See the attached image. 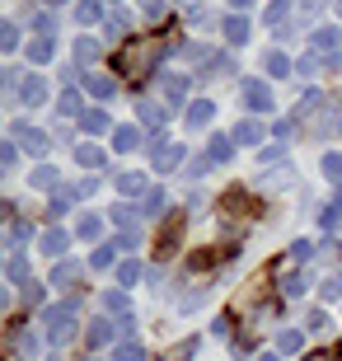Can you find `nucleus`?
<instances>
[{
  "mask_svg": "<svg viewBox=\"0 0 342 361\" xmlns=\"http://www.w3.org/2000/svg\"><path fill=\"white\" fill-rule=\"evenodd\" d=\"M42 324H47V343H56V348H66L71 338H75V310L71 305H56L42 314Z\"/></svg>",
  "mask_w": 342,
  "mask_h": 361,
  "instance_id": "nucleus-1",
  "label": "nucleus"
},
{
  "mask_svg": "<svg viewBox=\"0 0 342 361\" xmlns=\"http://www.w3.org/2000/svg\"><path fill=\"white\" fill-rule=\"evenodd\" d=\"M10 141H14V146H24V150H33V155L47 150V136H42L33 122H10Z\"/></svg>",
  "mask_w": 342,
  "mask_h": 361,
  "instance_id": "nucleus-2",
  "label": "nucleus"
},
{
  "mask_svg": "<svg viewBox=\"0 0 342 361\" xmlns=\"http://www.w3.org/2000/svg\"><path fill=\"white\" fill-rule=\"evenodd\" d=\"M178 160H183V146H169L164 136H155V146H150V164H155V169H178Z\"/></svg>",
  "mask_w": 342,
  "mask_h": 361,
  "instance_id": "nucleus-3",
  "label": "nucleus"
},
{
  "mask_svg": "<svg viewBox=\"0 0 342 361\" xmlns=\"http://www.w3.org/2000/svg\"><path fill=\"white\" fill-rule=\"evenodd\" d=\"M47 90H52V85L42 80V75H24V80H19V99H24L28 108H42V104H47Z\"/></svg>",
  "mask_w": 342,
  "mask_h": 361,
  "instance_id": "nucleus-4",
  "label": "nucleus"
},
{
  "mask_svg": "<svg viewBox=\"0 0 342 361\" xmlns=\"http://www.w3.org/2000/svg\"><path fill=\"white\" fill-rule=\"evenodd\" d=\"M221 33H225V42H230V47H244V42H249V19H244V14H225V19H221Z\"/></svg>",
  "mask_w": 342,
  "mask_h": 361,
  "instance_id": "nucleus-5",
  "label": "nucleus"
},
{
  "mask_svg": "<svg viewBox=\"0 0 342 361\" xmlns=\"http://www.w3.org/2000/svg\"><path fill=\"white\" fill-rule=\"evenodd\" d=\"M244 104L253 108V113H258V108H272V90H267V80H244Z\"/></svg>",
  "mask_w": 342,
  "mask_h": 361,
  "instance_id": "nucleus-6",
  "label": "nucleus"
},
{
  "mask_svg": "<svg viewBox=\"0 0 342 361\" xmlns=\"http://www.w3.org/2000/svg\"><path fill=\"white\" fill-rule=\"evenodd\" d=\"M183 118H188V127H207V122L216 118V104H211V99H193V104L183 108Z\"/></svg>",
  "mask_w": 342,
  "mask_h": 361,
  "instance_id": "nucleus-7",
  "label": "nucleus"
},
{
  "mask_svg": "<svg viewBox=\"0 0 342 361\" xmlns=\"http://www.w3.org/2000/svg\"><path fill=\"white\" fill-rule=\"evenodd\" d=\"M258 141H263V122L258 118H249V122L235 127V146H258Z\"/></svg>",
  "mask_w": 342,
  "mask_h": 361,
  "instance_id": "nucleus-8",
  "label": "nucleus"
},
{
  "mask_svg": "<svg viewBox=\"0 0 342 361\" xmlns=\"http://www.w3.org/2000/svg\"><path fill=\"white\" fill-rule=\"evenodd\" d=\"M66 244H71V240H66V230H56V226H52V230H42V254L61 258V254H66Z\"/></svg>",
  "mask_w": 342,
  "mask_h": 361,
  "instance_id": "nucleus-9",
  "label": "nucleus"
},
{
  "mask_svg": "<svg viewBox=\"0 0 342 361\" xmlns=\"http://www.w3.org/2000/svg\"><path fill=\"white\" fill-rule=\"evenodd\" d=\"M85 85H90L94 99H113V94H118V85L108 80V75H99V71H90V75H85Z\"/></svg>",
  "mask_w": 342,
  "mask_h": 361,
  "instance_id": "nucleus-10",
  "label": "nucleus"
},
{
  "mask_svg": "<svg viewBox=\"0 0 342 361\" xmlns=\"http://www.w3.org/2000/svg\"><path fill=\"white\" fill-rule=\"evenodd\" d=\"M230 155H235V141H230V136H211L207 160H211V164H221V160H230Z\"/></svg>",
  "mask_w": 342,
  "mask_h": 361,
  "instance_id": "nucleus-11",
  "label": "nucleus"
},
{
  "mask_svg": "<svg viewBox=\"0 0 342 361\" xmlns=\"http://www.w3.org/2000/svg\"><path fill=\"white\" fill-rule=\"evenodd\" d=\"M99 230H104V221H99V216H90V212L75 216V235H80V240H99Z\"/></svg>",
  "mask_w": 342,
  "mask_h": 361,
  "instance_id": "nucleus-12",
  "label": "nucleus"
},
{
  "mask_svg": "<svg viewBox=\"0 0 342 361\" xmlns=\"http://www.w3.org/2000/svg\"><path fill=\"white\" fill-rule=\"evenodd\" d=\"M300 348H305L300 329H281V334H276V352H300Z\"/></svg>",
  "mask_w": 342,
  "mask_h": 361,
  "instance_id": "nucleus-13",
  "label": "nucleus"
},
{
  "mask_svg": "<svg viewBox=\"0 0 342 361\" xmlns=\"http://www.w3.org/2000/svg\"><path fill=\"white\" fill-rule=\"evenodd\" d=\"M159 85H164V94H169L173 104H183V99H188V75H164Z\"/></svg>",
  "mask_w": 342,
  "mask_h": 361,
  "instance_id": "nucleus-14",
  "label": "nucleus"
},
{
  "mask_svg": "<svg viewBox=\"0 0 342 361\" xmlns=\"http://www.w3.org/2000/svg\"><path fill=\"white\" fill-rule=\"evenodd\" d=\"M80 272H85V268H80V263H56L52 281H56V286H75V281H80Z\"/></svg>",
  "mask_w": 342,
  "mask_h": 361,
  "instance_id": "nucleus-15",
  "label": "nucleus"
},
{
  "mask_svg": "<svg viewBox=\"0 0 342 361\" xmlns=\"http://www.w3.org/2000/svg\"><path fill=\"white\" fill-rule=\"evenodd\" d=\"M75 61H80V66H94V61H99V42H94V38H80L75 42Z\"/></svg>",
  "mask_w": 342,
  "mask_h": 361,
  "instance_id": "nucleus-16",
  "label": "nucleus"
},
{
  "mask_svg": "<svg viewBox=\"0 0 342 361\" xmlns=\"http://www.w3.org/2000/svg\"><path fill=\"white\" fill-rule=\"evenodd\" d=\"M14 348L24 352V357H38V352H42V338H38V334H33V329H24V334L14 338Z\"/></svg>",
  "mask_w": 342,
  "mask_h": 361,
  "instance_id": "nucleus-17",
  "label": "nucleus"
},
{
  "mask_svg": "<svg viewBox=\"0 0 342 361\" xmlns=\"http://www.w3.org/2000/svg\"><path fill=\"white\" fill-rule=\"evenodd\" d=\"M136 118H141V122H150V127H159V122H164V108H159V104H150V99H141V104H136Z\"/></svg>",
  "mask_w": 342,
  "mask_h": 361,
  "instance_id": "nucleus-18",
  "label": "nucleus"
},
{
  "mask_svg": "<svg viewBox=\"0 0 342 361\" xmlns=\"http://www.w3.org/2000/svg\"><path fill=\"white\" fill-rule=\"evenodd\" d=\"M75 164H85V169H99V164H104V150H99V146H75Z\"/></svg>",
  "mask_w": 342,
  "mask_h": 361,
  "instance_id": "nucleus-19",
  "label": "nucleus"
},
{
  "mask_svg": "<svg viewBox=\"0 0 342 361\" xmlns=\"http://www.w3.org/2000/svg\"><path fill=\"white\" fill-rule=\"evenodd\" d=\"M113 263H118V249H113V244H99V249H94V258H90V268H113Z\"/></svg>",
  "mask_w": 342,
  "mask_h": 361,
  "instance_id": "nucleus-20",
  "label": "nucleus"
},
{
  "mask_svg": "<svg viewBox=\"0 0 342 361\" xmlns=\"http://www.w3.org/2000/svg\"><path fill=\"white\" fill-rule=\"evenodd\" d=\"M28 61H38V66H42V61H52V38H33V42H28Z\"/></svg>",
  "mask_w": 342,
  "mask_h": 361,
  "instance_id": "nucleus-21",
  "label": "nucleus"
},
{
  "mask_svg": "<svg viewBox=\"0 0 342 361\" xmlns=\"http://www.w3.org/2000/svg\"><path fill=\"white\" fill-rule=\"evenodd\" d=\"M314 47H319V52H333V47H342V33H338V28H319Z\"/></svg>",
  "mask_w": 342,
  "mask_h": 361,
  "instance_id": "nucleus-22",
  "label": "nucleus"
},
{
  "mask_svg": "<svg viewBox=\"0 0 342 361\" xmlns=\"http://www.w3.org/2000/svg\"><path fill=\"white\" fill-rule=\"evenodd\" d=\"M113 361H145V348L141 343H118V348H113Z\"/></svg>",
  "mask_w": 342,
  "mask_h": 361,
  "instance_id": "nucleus-23",
  "label": "nucleus"
},
{
  "mask_svg": "<svg viewBox=\"0 0 342 361\" xmlns=\"http://www.w3.org/2000/svg\"><path fill=\"white\" fill-rule=\"evenodd\" d=\"M164 202H169L164 192H145L141 197V216H164Z\"/></svg>",
  "mask_w": 342,
  "mask_h": 361,
  "instance_id": "nucleus-24",
  "label": "nucleus"
},
{
  "mask_svg": "<svg viewBox=\"0 0 342 361\" xmlns=\"http://www.w3.org/2000/svg\"><path fill=\"white\" fill-rule=\"evenodd\" d=\"M99 14H104V10H99V0H80V5H75V24H94Z\"/></svg>",
  "mask_w": 342,
  "mask_h": 361,
  "instance_id": "nucleus-25",
  "label": "nucleus"
},
{
  "mask_svg": "<svg viewBox=\"0 0 342 361\" xmlns=\"http://www.w3.org/2000/svg\"><path fill=\"white\" fill-rule=\"evenodd\" d=\"M136 141H141V136H136L132 127H118V132H113V150H136Z\"/></svg>",
  "mask_w": 342,
  "mask_h": 361,
  "instance_id": "nucleus-26",
  "label": "nucleus"
},
{
  "mask_svg": "<svg viewBox=\"0 0 342 361\" xmlns=\"http://www.w3.org/2000/svg\"><path fill=\"white\" fill-rule=\"evenodd\" d=\"M104 310L108 314H127V295L122 291H104Z\"/></svg>",
  "mask_w": 342,
  "mask_h": 361,
  "instance_id": "nucleus-27",
  "label": "nucleus"
},
{
  "mask_svg": "<svg viewBox=\"0 0 342 361\" xmlns=\"http://www.w3.org/2000/svg\"><path fill=\"white\" fill-rule=\"evenodd\" d=\"M141 277H145V272H141V263H122V268H118V281H122V286H136Z\"/></svg>",
  "mask_w": 342,
  "mask_h": 361,
  "instance_id": "nucleus-28",
  "label": "nucleus"
},
{
  "mask_svg": "<svg viewBox=\"0 0 342 361\" xmlns=\"http://www.w3.org/2000/svg\"><path fill=\"white\" fill-rule=\"evenodd\" d=\"M127 33V10H113L108 14V38H122Z\"/></svg>",
  "mask_w": 342,
  "mask_h": 361,
  "instance_id": "nucleus-29",
  "label": "nucleus"
},
{
  "mask_svg": "<svg viewBox=\"0 0 342 361\" xmlns=\"http://www.w3.org/2000/svg\"><path fill=\"white\" fill-rule=\"evenodd\" d=\"M85 132H90V136L108 132V118H104V113H99V108H94V113H85Z\"/></svg>",
  "mask_w": 342,
  "mask_h": 361,
  "instance_id": "nucleus-30",
  "label": "nucleus"
},
{
  "mask_svg": "<svg viewBox=\"0 0 342 361\" xmlns=\"http://www.w3.org/2000/svg\"><path fill=\"white\" fill-rule=\"evenodd\" d=\"M108 338H113V324H108V319H99V324L90 329V343H94V348H104Z\"/></svg>",
  "mask_w": 342,
  "mask_h": 361,
  "instance_id": "nucleus-31",
  "label": "nucleus"
},
{
  "mask_svg": "<svg viewBox=\"0 0 342 361\" xmlns=\"http://www.w3.org/2000/svg\"><path fill=\"white\" fill-rule=\"evenodd\" d=\"M263 66H267V75H286V71H291V61H286L281 52H267V61H263Z\"/></svg>",
  "mask_w": 342,
  "mask_h": 361,
  "instance_id": "nucleus-32",
  "label": "nucleus"
},
{
  "mask_svg": "<svg viewBox=\"0 0 342 361\" xmlns=\"http://www.w3.org/2000/svg\"><path fill=\"white\" fill-rule=\"evenodd\" d=\"M33 188H56V169H52V164L33 169Z\"/></svg>",
  "mask_w": 342,
  "mask_h": 361,
  "instance_id": "nucleus-33",
  "label": "nucleus"
},
{
  "mask_svg": "<svg viewBox=\"0 0 342 361\" xmlns=\"http://www.w3.org/2000/svg\"><path fill=\"white\" fill-rule=\"evenodd\" d=\"M310 291V277H305V272H291L286 277V295H305Z\"/></svg>",
  "mask_w": 342,
  "mask_h": 361,
  "instance_id": "nucleus-34",
  "label": "nucleus"
},
{
  "mask_svg": "<svg viewBox=\"0 0 342 361\" xmlns=\"http://www.w3.org/2000/svg\"><path fill=\"white\" fill-rule=\"evenodd\" d=\"M324 174H329L333 183H342V150L338 155H324Z\"/></svg>",
  "mask_w": 342,
  "mask_h": 361,
  "instance_id": "nucleus-35",
  "label": "nucleus"
},
{
  "mask_svg": "<svg viewBox=\"0 0 342 361\" xmlns=\"http://www.w3.org/2000/svg\"><path fill=\"white\" fill-rule=\"evenodd\" d=\"M145 188V174H122L118 178V192H141Z\"/></svg>",
  "mask_w": 342,
  "mask_h": 361,
  "instance_id": "nucleus-36",
  "label": "nucleus"
},
{
  "mask_svg": "<svg viewBox=\"0 0 342 361\" xmlns=\"http://www.w3.org/2000/svg\"><path fill=\"white\" fill-rule=\"evenodd\" d=\"M188 24H193V28H211V10L193 5V10H188Z\"/></svg>",
  "mask_w": 342,
  "mask_h": 361,
  "instance_id": "nucleus-37",
  "label": "nucleus"
},
{
  "mask_svg": "<svg viewBox=\"0 0 342 361\" xmlns=\"http://www.w3.org/2000/svg\"><path fill=\"white\" fill-rule=\"evenodd\" d=\"M324 300H342V272H333V277L324 281Z\"/></svg>",
  "mask_w": 342,
  "mask_h": 361,
  "instance_id": "nucleus-38",
  "label": "nucleus"
},
{
  "mask_svg": "<svg viewBox=\"0 0 342 361\" xmlns=\"http://www.w3.org/2000/svg\"><path fill=\"white\" fill-rule=\"evenodd\" d=\"M56 108H61V118H75V113H80V94H61V104H56Z\"/></svg>",
  "mask_w": 342,
  "mask_h": 361,
  "instance_id": "nucleus-39",
  "label": "nucleus"
},
{
  "mask_svg": "<svg viewBox=\"0 0 342 361\" xmlns=\"http://www.w3.org/2000/svg\"><path fill=\"white\" fill-rule=\"evenodd\" d=\"M24 240H28V226H24V221H14V226H10V249H24Z\"/></svg>",
  "mask_w": 342,
  "mask_h": 361,
  "instance_id": "nucleus-40",
  "label": "nucleus"
},
{
  "mask_svg": "<svg viewBox=\"0 0 342 361\" xmlns=\"http://www.w3.org/2000/svg\"><path fill=\"white\" fill-rule=\"evenodd\" d=\"M14 160H19V150H14V141H5V150H0V169H14Z\"/></svg>",
  "mask_w": 342,
  "mask_h": 361,
  "instance_id": "nucleus-41",
  "label": "nucleus"
},
{
  "mask_svg": "<svg viewBox=\"0 0 342 361\" xmlns=\"http://www.w3.org/2000/svg\"><path fill=\"white\" fill-rule=\"evenodd\" d=\"M145 19H150V24L164 19V0H145Z\"/></svg>",
  "mask_w": 342,
  "mask_h": 361,
  "instance_id": "nucleus-42",
  "label": "nucleus"
},
{
  "mask_svg": "<svg viewBox=\"0 0 342 361\" xmlns=\"http://www.w3.org/2000/svg\"><path fill=\"white\" fill-rule=\"evenodd\" d=\"M342 221V192H338V207H329V212H324V226H338Z\"/></svg>",
  "mask_w": 342,
  "mask_h": 361,
  "instance_id": "nucleus-43",
  "label": "nucleus"
},
{
  "mask_svg": "<svg viewBox=\"0 0 342 361\" xmlns=\"http://www.w3.org/2000/svg\"><path fill=\"white\" fill-rule=\"evenodd\" d=\"M281 14H286V5L276 0V5H267V14H263V19H267V24H281Z\"/></svg>",
  "mask_w": 342,
  "mask_h": 361,
  "instance_id": "nucleus-44",
  "label": "nucleus"
},
{
  "mask_svg": "<svg viewBox=\"0 0 342 361\" xmlns=\"http://www.w3.org/2000/svg\"><path fill=\"white\" fill-rule=\"evenodd\" d=\"M113 221H118V226H136V216L127 212V207H113Z\"/></svg>",
  "mask_w": 342,
  "mask_h": 361,
  "instance_id": "nucleus-45",
  "label": "nucleus"
},
{
  "mask_svg": "<svg viewBox=\"0 0 342 361\" xmlns=\"http://www.w3.org/2000/svg\"><path fill=\"white\" fill-rule=\"evenodd\" d=\"M14 47H19V28L5 24V52H14Z\"/></svg>",
  "mask_w": 342,
  "mask_h": 361,
  "instance_id": "nucleus-46",
  "label": "nucleus"
},
{
  "mask_svg": "<svg viewBox=\"0 0 342 361\" xmlns=\"http://www.w3.org/2000/svg\"><path fill=\"white\" fill-rule=\"evenodd\" d=\"M118 244H122V249H136V244H141V235H136V230H122Z\"/></svg>",
  "mask_w": 342,
  "mask_h": 361,
  "instance_id": "nucleus-47",
  "label": "nucleus"
},
{
  "mask_svg": "<svg viewBox=\"0 0 342 361\" xmlns=\"http://www.w3.org/2000/svg\"><path fill=\"white\" fill-rule=\"evenodd\" d=\"M10 281H24V258H19V254L10 258Z\"/></svg>",
  "mask_w": 342,
  "mask_h": 361,
  "instance_id": "nucleus-48",
  "label": "nucleus"
},
{
  "mask_svg": "<svg viewBox=\"0 0 342 361\" xmlns=\"http://www.w3.org/2000/svg\"><path fill=\"white\" fill-rule=\"evenodd\" d=\"M281 155H286L281 146H267V150H258V164H263V160H281Z\"/></svg>",
  "mask_w": 342,
  "mask_h": 361,
  "instance_id": "nucleus-49",
  "label": "nucleus"
},
{
  "mask_svg": "<svg viewBox=\"0 0 342 361\" xmlns=\"http://www.w3.org/2000/svg\"><path fill=\"white\" fill-rule=\"evenodd\" d=\"M305 324H310V329H324V324H329V314H324V310H310V319H305Z\"/></svg>",
  "mask_w": 342,
  "mask_h": 361,
  "instance_id": "nucleus-50",
  "label": "nucleus"
},
{
  "mask_svg": "<svg viewBox=\"0 0 342 361\" xmlns=\"http://www.w3.org/2000/svg\"><path fill=\"white\" fill-rule=\"evenodd\" d=\"M258 361H281V357H276V352H267V357H258Z\"/></svg>",
  "mask_w": 342,
  "mask_h": 361,
  "instance_id": "nucleus-51",
  "label": "nucleus"
},
{
  "mask_svg": "<svg viewBox=\"0 0 342 361\" xmlns=\"http://www.w3.org/2000/svg\"><path fill=\"white\" fill-rule=\"evenodd\" d=\"M230 5H235V10H239V5H249V0H230Z\"/></svg>",
  "mask_w": 342,
  "mask_h": 361,
  "instance_id": "nucleus-52",
  "label": "nucleus"
},
{
  "mask_svg": "<svg viewBox=\"0 0 342 361\" xmlns=\"http://www.w3.org/2000/svg\"><path fill=\"white\" fill-rule=\"evenodd\" d=\"M338 19H342V0H338Z\"/></svg>",
  "mask_w": 342,
  "mask_h": 361,
  "instance_id": "nucleus-53",
  "label": "nucleus"
},
{
  "mask_svg": "<svg viewBox=\"0 0 342 361\" xmlns=\"http://www.w3.org/2000/svg\"><path fill=\"white\" fill-rule=\"evenodd\" d=\"M52 5H56V0H52Z\"/></svg>",
  "mask_w": 342,
  "mask_h": 361,
  "instance_id": "nucleus-54",
  "label": "nucleus"
},
{
  "mask_svg": "<svg viewBox=\"0 0 342 361\" xmlns=\"http://www.w3.org/2000/svg\"><path fill=\"white\" fill-rule=\"evenodd\" d=\"M90 361H94V357H90Z\"/></svg>",
  "mask_w": 342,
  "mask_h": 361,
  "instance_id": "nucleus-55",
  "label": "nucleus"
}]
</instances>
